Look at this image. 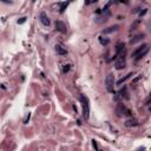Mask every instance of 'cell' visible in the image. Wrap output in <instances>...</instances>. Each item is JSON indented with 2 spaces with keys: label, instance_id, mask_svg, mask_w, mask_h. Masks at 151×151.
Returning <instances> with one entry per match:
<instances>
[{
  "label": "cell",
  "instance_id": "5bb4252c",
  "mask_svg": "<svg viewBox=\"0 0 151 151\" xmlns=\"http://www.w3.org/2000/svg\"><path fill=\"white\" fill-rule=\"evenodd\" d=\"M70 5V2H60L59 4V6H60V8H59V11H60V13H63L65 10H66V7Z\"/></svg>",
  "mask_w": 151,
  "mask_h": 151
},
{
  "label": "cell",
  "instance_id": "5b68a950",
  "mask_svg": "<svg viewBox=\"0 0 151 151\" xmlns=\"http://www.w3.org/2000/svg\"><path fill=\"white\" fill-rule=\"evenodd\" d=\"M105 87L109 92H113V87H115V77L113 74H108L105 78Z\"/></svg>",
  "mask_w": 151,
  "mask_h": 151
},
{
  "label": "cell",
  "instance_id": "8992f818",
  "mask_svg": "<svg viewBox=\"0 0 151 151\" xmlns=\"http://www.w3.org/2000/svg\"><path fill=\"white\" fill-rule=\"evenodd\" d=\"M116 111H117L118 116H131V111L129 110L125 105H123V104H118Z\"/></svg>",
  "mask_w": 151,
  "mask_h": 151
},
{
  "label": "cell",
  "instance_id": "ba28073f",
  "mask_svg": "<svg viewBox=\"0 0 151 151\" xmlns=\"http://www.w3.org/2000/svg\"><path fill=\"white\" fill-rule=\"evenodd\" d=\"M55 30H57L58 32H60V33H66V32H67L66 25H65L63 21H60V20L55 21Z\"/></svg>",
  "mask_w": 151,
  "mask_h": 151
},
{
  "label": "cell",
  "instance_id": "8fae6325",
  "mask_svg": "<svg viewBox=\"0 0 151 151\" xmlns=\"http://www.w3.org/2000/svg\"><path fill=\"white\" fill-rule=\"evenodd\" d=\"M118 25H115V26H111V27H108L106 30H104L103 31V33H111V32H115V31H117L118 30Z\"/></svg>",
  "mask_w": 151,
  "mask_h": 151
},
{
  "label": "cell",
  "instance_id": "30bf717a",
  "mask_svg": "<svg viewBox=\"0 0 151 151\" xmlns=\"http://www.w3.org/2000/svg\"><path fill=\"white\" fill-rule=\"evenodd\" d=\"M125 125H126V126H137L138 122L136 119H132V118H131V119H127V121L125 122Z\"/></svg>",
  "mask_w": 151,
  "mask_h": 151
},
{
  "label": "cell",
  "instance_id": "7a4b0ae2",
  "mask_svg": "<svg viewBox=\"0 0 151 151\" xmlns=\"http://www.w3.org/2000/svg\"><path fill=\"white\" fill-rule=\"evenodd\" d=\"M148 52H149V45H148V44H143V45H140L139 47H137V48L133 51L132 57L135 58V60H139V59H142L143 57H145Z\"/></svg>",
  "mask_w": 151,
  "mask_h": 151
},
{
  "label": "cell",
  "instance_id": "4fadbf2b",
  "mask_svg": "<svg viewBox=\"0 0 151 151\" xmlns=\"http://www.w3.org/2000/svg\"><path fill=\"white\" fill-rule=\"evenodd\" d=\"M131 76H132V72H131V73H127V74H126V76H125L124 78H121V79H119V80L117 82V85H121V84H123V83L125 82V80H127V79H129V78H130Z\"/></svg>",
  "mask_w": 151,
  "mask_h": 151
},
{
  "label": "cell",
  "instance_id": "9c48e42d",
  "mask_svg": "<svg viewBox=\"0 0 151 151\" xmlns=\"http://www.w3.org/2000/svg\"><path fill=\"white\" fill-rule=\"evenodd\" d=\"M55 52H57V54H59V55L67 54V50L64 46H61V45H55Z\"/></svg>",
  "mask_w": 151,
  "mask_h": 151
},
{
  "label": "cell",
  "instance_id": "3957f363",
  "mask_svg": "<svg viewBox=\"0 0 151 151\" xmlns=\"http://www.w3.org/2000/svg\"><path fill=\"white\" fill-rule=\"evenodd\" d=\"M79 98H80V102H82V105H83V118L85 121H87L89 117H90V103H89V99L84 95H80Z\"/></svg>",
  "mask_w": 151,
  "mask_h": 151
},
{
  "label": "cell",
  "instance_id": "e0dca14e",
  "mask_svg": "<svg viewBox=\"0 0 151 151\" xmlns=\"http://www.w3.org/2000/svg\"><path fill=\"white\" fill-rule=\"evenodd\" d=\"M26 21V18L24 17V18H20V20H18V24H23V23H25Z\"/></svg>",
  "mask_w": 151,
  "mask_h": 151
},
{
  "label": "cell",
  "instance_id": "ac0fdd59",
  "mask_svg": "<svg viewBox=\"0 0 151 151\" xmlns=\"http://www.w3.org/2000/svg\"><path fill=\"white\" fill-rule=\"evenodd\" d=\"M30 117H31V113H28V115H27V117H26V119H25V124H27L28 119H30Z\"/></svg>",
  "mask_w": 151,
  "mask_h": 151
},
{
  "label": "cell",
  "instance_id": "2e32d148",
  "mask_svg": "<svg viewBox=\"0 0 151 151\" xmlns=\"http://www.w3.org/2000/svg\"><path fill=\"white\" fill-rule=\"evenodd\" d=\"M70 71V65H64L63 67V73H67Z\"/></svg>",
  "mask_w": 151,
  "mask_h": 151
},
{
  "label": "cell",
  "instance_id": "9a60e30c",
  "mask_svg": "<svg viewBox=\"0 0 151 151\" xmlns=\"http://www.w3.org/2000/svg\"><path fill=\"white\" fill-rule=\"evenodd\" d=\"M143 38H144V34H140V36H137V37H135V39H131V40H130V42H131V44H135V42H137V41L142 40Z\"/></svg>",
  "mask_w": 151,
  "mask_h": 151
},
{
  "label": "cell",
  "instance_id": "7c38bea8",
  "mask_svg": "<svg viewBox=\"0 0 151 151\" xmlns=\"http://www.w3.org/2000/svg\"><path fill=\"white\" fill-rule=\"evenodd\" d=\"M99 42H100L102 45L106 46V45H109V42H110V39H109V38H105V37H99Z\"/></svg>",
  "mask_w": 151,
  "mask_h": 151
},
{
  "label": "cell",
  "instance_id": "277c9868",
  "mask_svg": "<svg viewBox=\"0 0 151 151\" xmlns=\"http://www.w3.org/2000/svg\"><path fill=\"white\" fill-rule=\"evenodd\" d=\"M124 99H129V92H127V87L126 86H124L123 89H121L115 95V100L116 102H121V100H124Z\"/></svg>",
  "mask_w": 151,
  "mask_h": 151
},
{
  "label": "cell",
  "instance_id": "52a82bcc",
  "mask_svg": "<svg viewBox=\"0 0 151 151\" xmlns=\"http://www.w3.org/2000/svg\"><path fill=\"white\" fill-rule=\"evenodd\" d=\"M39 20H40L41 24H42L44 26H46V27H48L50 24H51V21H50L47 14L45 13V12H40V14H39Z\"/></svg>",
  "mask_w": 151,
  "mask_h": 151
},
{
  "label": "cell",
  "instance_id": "6da1fadb",
  "mask_svg": "<svg viewBox=\"0 0 151 151\" xmlns=\"http://www.w3.org/2000/svg\"><path fill=\"white\" fill-rule=\"evenodd\" d=\"M115 59V67L116 70H123L126 66V47L124 42H118L116 46V54Z\"/></svg>",
  "mask_w": 151,
  "mask_h": 151
}]
</instances>
